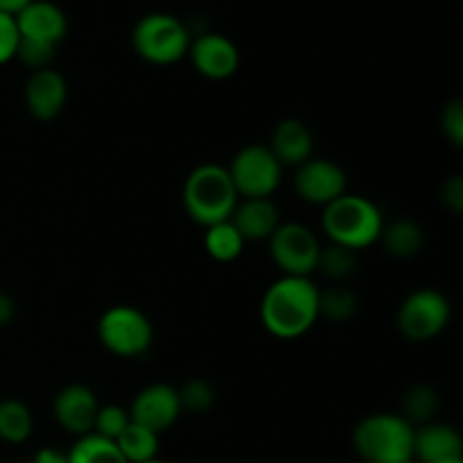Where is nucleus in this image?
<instances>
[{
  "label": "nucleus",
  "mask_w": 463,
  "mask_h": 463,
  "mask_svg": "<svg viewBox=\"0 0 463 463\" xmlns=\"http://www.w3.org/2000/svg\"><path fill=\"white\" fill-rule=\"evenodd\" d=\"M127 410H129L131 423L143 425L156 434L170 430L184 414L176 387L167 383H154L143 387Z\"/></svg>",
  "instance_id": "obj_11"
},
{
  "label": "nucleus",
  "mask_w": 463,
  "mask_h": 463,
  "mask_svg": "<svg viewBox=\"0 0 463 463\" xmlns=\"http://www.w3.org/2000/svg\"><path fill=\"white\" fill-rule=\"evenodd\" d=\"M441 129L443 136L450 140L455 147H461L463 145V99H452V102L446 104L441 113Z\"/></svg>",
  "instance_id": "obj_30"
},
{
  "label": "nucleus",
  "mask_w": 463,
  "mask_h": 463,
  "mask_svg": "<svg viewBox=\"0 0 463 463\" xmlns=\"http://www.w3.org/2000/svg\"><path fill=\"white\" fill-rule=\"evenodd\" d=\"M378 242L384 244L389 256L398 258V260H410V258L419 256L423 249L425 231L414 220H396L392 224L384 222Z\"/></svg>",
  "instance_id": "obj_19"
},
{
  "label": "nucleus",
  "mask_w": 463,
  "mask_h": 463,
  "mask_svg": "<svg viewBox=\"0 0 463 463\" xmlns=\"http://www.w3.org/2000/svg\"><path fill=\"white\" fill-rule=\"evenodd\" d=\"M147 463H165V461H161V459H154V461H147Z\"/></svg>",
  "instance_id": "obj_37"
},
{
  "label": "nucleus",
  "mask_w": 463,
  "mask_h": 463,
  "mask_svg": "<svg viewBox=\"0 0 463 463\" xmlns=\"http://www.w3.org/2000/svg\"><path fill=\"white\" fill-rule=\"evenodd\" d=\"M131 423V416L127 407L120 405H99L98 414H95L93 423V434H99V437L109 439V441H118L122 432L127 430V425Z\"/></svg>",
  "instance_id": "obj_28"
},
{
  "label": "nucleus",
  "mask_w": 463,
  "mask_h": 463,
  "mask_svg": "<svg viewBox=\"0 0 463 463\" xmlns=\"http://www.w3.org/2000/svg\"><path fill=\"white\" fill-rule=\"evenodd\" d=\"M414 425L401 414H369L353 430V448L366 463H401L411 459Z\"/></svg>",
  "instance_id": "obj_4"
},
{
  "label": "nucleus",
  "mask_w": 463,
  "mask_h": 463,
  "mask_svg": "<svg viewBox=\"0 0 463 463\" xmlns=\"http://www.w3.org/2000/svg\"><path fill=\"white\" fill-rule=\"evenodd\" d=\"M30 463H68V452L59 450V448H41Z\"/></svg>",
  "instance_id": "obj_33"
},
{
  "label": "nucleus",
  "mask_w": 463,
  "mask_h": 463,
  "mask_svg": "<svg viewBox=\"0 0 463 463\" xmlns=\"http://www.w3.org/2000/svg\"><path fill=\"white\" fill-rule=\"evenodd\" d=\"M269 256L283 276L310 279L321 256L319 238L298 222H280L269 240Z\"/></svg>",
  "instance_id": "obj_9"
},
{
  "label": "nucleus",
  "mask_w": 463,
  "mask_h": 463,
  "mask_svg": "<svg viewBox=\"0 0 463 463\" xmlns=\"http://www.w3.org/2000/svg\"><path fill=\"white\" fill-rule=\"evenodd\" d=\"M441 202L446 203L448 211H452L455 215L463 213V176L455 175L443 184L441 188Z\"/></svg>",
  "instance_id": "obj_32"
},
{
  "label": "nucleus",
  "mask_w": 463,
  "mask_h": 463,
  "mask_svg": "<svg viewBox=\"0 0 463 463\" xmlns=\"http://www.w3.org/2000/svg\"><path fill=\"white\" fill-rule=\"evenodd\" d=\"M176 393H179L181 411H193V414H203L213 407L215 402V389L208 380L203 378H193L185 384L176 387Z\"/></svg>",
  "instance_id": "obj_27"
},
{
  "label": "nucleus",
  "mask_w": 463,
  "mask_h": 463,
  "mask_svg": "<svg viewBox=\"0 0 463 463\" xmlns=\"http://www.w3.org/2000/svg\"><path fill=\"white\" fill-rule=\"evenodd\" d=\"M184 211L194 224L213 226L217 222L229 220L235 203L240 202L235 185L231 181L226 165L220 163H203L197 165L184 181L181 190Z\"/></svg>",
  "instance_id": "obj_2"
},
{
  "label": "nucleus",
  "mask_w": 463,
  "mask_h": 463,
  "mask_svg": "<svg viewBox=\"0 0 463 463\" xmlns=\"http://www.w3.org/2000/svg\"><path fill=\"white\" fill-rule=\"evenodd\" d=\"M319 321V288L312 279L280 276L265 289L260 324L271 337L298 339Z\"/></svg>",
  "instance_id": "obj_1"
},
{
  "label": "nucleus",
  "mask_w": 463,
  "mask_h": 463,
  "mask_svg": "<svg viewBox=\"0 0 463 463\" xmlns=\"http://www.w3.org/2000/svg\"><path fill=\"white\" fill-rule=\"evenodd\" d=\"M14 317H16V303H14L9 294L0 292V328L12 324Z\"/></svg>",
  "instance_id": "obj_34"
},
{
  "label": "nucleus",
  "mask_w": 463,
  "mask_h": 463,
  "mask_svg": "<svg viewBox=\"0 0 463 463\" xmlns=\"http://www.w3.org/2000/svg\"><path fill=\"white\" fill-rule=\"evenodd\" d=\"M190 41L193 36L184 21L165 12L147 14L136 23L131 32L134 52L154 66H170L188 57Z\"/></svg>",
  "instance_id": "obj_5"
},
{
  "label": "nucleus",
  "mask_w": 463,
  "mask_h": 463,
  "mask_svg": "<svg viewBox=\"0 0 463 463\" xmlns=\"http://www.w3.org/2000/svg\"><path fill=\"white\" fill-rule=\"evenodd\" d=\"M229 176L240 199H271L283 179V165L267 145H244L229 163Z\"/></svg>",
  "instance_id": "obj_8"
},
{
  "label": "nucleus",
  "mask_w": 463,
  "mask_h": 463,
  "mask_svg": "<svg viewBox=\"0 0 463 463\" xmlns=\"http://www.w3.org/2000/svg\"><path fill=\"white\" fill-rule=\"evenodd\" d=\"M383 226L384 217L378 203L353 193H344L335 199L321 215V229L328 235L330 244H339L355 253L378 242Z\"/></svg>",
  "instance_id": "obj_3"
},
{
  "label": "nucleus",
  "mask_w": 463,
  "mask_h": 463,
  "mask_svg": "<svg viewBox=\"0 0 463 463\" xmlns=\"http://www.w3.org/2000/svg\"><path fill=\"white\" fill-rule=\"evenodd\" d=\"M441 463H463V459H455V461H441Z\"/></svg>",
  "instance_id": "obj_36"
},
{
  "label": "nucleus",
  "mask_w": 463,
  "mask_h": 463,
  "mask_svg": "<svg viewBox=\"0 0 463 463\" xmlns=\"http://www.w3.org/2000/svg\"><path fill=\"white\" fill-rule=\"evenodd\" d=\"M23 99L25 107L36 120L52 122L54 118L61 116L63 107L68 102V81L54 68H43L34 71L25 81L23 89Z\"/></svg>",
  "instance_id": "obj_13"
},
{
  "label": "nucleus",
  "mask_w": 463,
  "mask_h": 463,
  "mask_svg": "<svg viewBox=\"0 0 463 463\" xmlns=\"http://www.w3.org/2000/svg\"><path fill=\"white\" fill-rule=\"evenodd\" d=\"M18 39L21 36H18V27L14 16L0 14V66H5V63L16 57Z\"/></svg>",
  "instance_id": "obj_31"
},
{
  "label": "nucleus",
  "mask_w": 463,
  "mask_h": 463,
  "mask_svg": "<svg viewBox=\"0 0 463 463\" xmlns=\"http://www.w3.org/2000/svg\"><path fill=\"white\" fill-rule=\"evenodd\" d=\"M401 463H414V461H411V459H410V461H401Z\"/></svg>",
  "instance_id": "obj_38"
},
{
  "label": "nucleus",
  "mask_w": 463,
  "mask_h": 463,
  "mask_svg": "<svg viewBox=\"0 0 463 463\" xmlns=\"http://www.w3.org/2000/svg\"><path fill=\"white\" fill-rule=\"evenodd\" d=\"M247 242L238 233L231 220L217 222V224L203 229V249L208 256L217 262H233L242 256Z\"/></svg>",
  "instance_id": "obj_20"
},
{
  "label": "nucleus",
  "mask_w": 463,
  "mask_h": 463,
  "mask_svg": "<svg viewBox=\"0 0 463 463\" xmlns=\"http://www.w3.org/2000/svg\"><path fill=\"white\" fill-rule=\"evenodd\" d=\"M269 152L283 167H298L315 156V136L298 118H285L271 131Z\"/></svg>",
  "instance_id": "obj_18"
},
{
  "label": "nucleus",
  "mask_w": 463,
  "mask_h": 463,
  "mask_svg": "<svg viewBox=\"0 0 463 463\" xmlns=\"http://www.w3.org/2000/svg\"><path fill=\"white\" fill-rule=\"evenodd\" d=\"M188 57L194 71L202 77L213 81L229 80L240 68V50L229 36L206 32L190 41Z\"/></svg>",
  "instance_id": "obj_12"
},
{
  "label": "nucleus",
  "mask_w": 463,
  "mask_h": 463,
  "mask_svg": "<svg viewBox=\"0 0 463 463\" xmlns=\"http://www.w3.org/2000/svg\"><path fill=\"white\" fill-rule=\"evenodd\" d=\"M54 52H57V45L43 43V41H30V39H18L16 57L21 63H25L27 68L34 71H43V68H50L52 63Z\"/></svg>",
  "instance_id": "obj_29"
},
{
  "label": "nucleus",
  "mask_w": 463,
  "mask_h": 463,
  "mask_svg": "<svg viewBox=\"0 0 463 463\" xmlns=\"http://www.w3.org/2000/svg\"><path fill=\"white\" fill-rule=\"evenodd\" d=\"M294 170L292 185L301 202L326 208L346 193V172L330 158L312 156Z\"/></svg>",
  "instance_id": "obj_10"
},
{
  "label": "nucleus",
  "mask_w": 463,
  "mask_h": 463,
  "mask_svg": "<svg viewBox=\"0 0 463 463\" xmlns=\"http://www.w3.org/2000/svg\"><path fill=\"white\" fill-rule=\"evenodd\" d=\"M357 306H360L357 294L344 285L337 283L328 289H319V317L344 324L355 317Z\"/></svg>",
  "instance_id": "obj_25"
},
{
  "label": "nucleus",
  "mask_w": 463,
  "mask_h": 463,
  "mask_svg": "<svg viewBox=\"0 0 463 463\" xmlns=\"http://www.w3.org/2000/svg\"><path fill=\"white\" fill-rule=\"evenodd\" d=\"M158 437L161 434L152 432V430L143 428V425L129 423L125 432L118 437L116 446L127 463H147L158 459V448H161Z\"/></svg>",
  "instance_id": "obj_22"
},
{
  "label": "nucleus",
  "mask_w": 463,
  "mask_h": 463,
  "mask_svg": "<svg viewBox=\"0 0 463 463\" xmlns=\"http://www.w3.org/2000/svg\"><path fill=\"white\" fill-rule=\"evenodd\" d=\"M455 459H463V439L459 430L448 423H437V420L414 428L411 461L441 463Z\"/></svg>",
  "instance_id": "obj_16"
},
{
  "label": "nucleus",
  "mask_w": 463,
  "mask_h": 463,
  "mask_svg": "<svg viewBox=\"0 0 463 463\" xmlns=\"http://www.w3.org/2000/svg\"><path fill=\"white\" fill-rule=\"evenodd\" d=\"M14 21H16L21 39L59 45L68 32L66 14L50 0H32L14 16Z\"/></svg>",
  "instance_id": "obj_15"
},
{
  "label": "nucleus",
  "mask_w": 463,
  "mask_h": 463,
  "mask_svg": "<svg viewBox=\"0 0 463 463\" xmlns=\"http://www.w3.org/2000/svg\"><path fill=\"white\" fill-rule=\"evenodd\" d=\"M317 269H319L326 279L335 280V283H344V280H348L357 271V253L346 247H339V244L321 247Z\"/></svg>",
  "instance_id": "obj_26"
},
{
  "label": "nucleus",
  "mask_w": 463,
  "mask_h": 463,
  "mask_svg": "<svg viewBox=\"0 0 463 463\" xmlns=\"http://www.w3.org/2000/svg\"><path fill=\"white\" fill-rule=\"evenodd\" d=\"M68 452V463H127L116 441L99 437V434H84L77 437Z\"/></svg>",
  "instance_id": "obj_23"
},
{
  "label": "nucleus",
  "mask_w": 463,
  "mask_h": 463,
  "mask_svg": "<svg viewBox=\"0 0 463 463\" xmlns=\"http://www.w3.org/2000/svg\"><path fill=\"white\" fill-rule=\"evenodd\" d=\"M32 430H34V416L25 402L16 398L0 401V441L18 446L32 437Z\"/></svg>",
  "instance_id": "obj_21"
},
{
  "label": "nucleus",
  "mask_w": 463,
  "mask_h": 463,
  "mask_svg": "<svg viewBox=\"0 0 463 463\" xmlns=\"http://www.w3.org/2000/svg\"><path fill=\"white\" fill-rule=\"evenodd\" d=\"M30 3H32V0H0V14H9V16H16V14Z\"/></svg>",
  "instance_id": "obj_35"
},
{
  "label": "nucleus",
  "mask_w": 463,
  "mask_h": 463,
  "mask_svg": "<svg viewBox=\"0 0 463 463\" xmlns=\"http://www.w3.org/2000/svg\"><path fill=\"white\" fill-rule=\"evenodd\" d=\"M452 319V306L448 297L439 289L423 288L405 297L398 307V333L407 342H432L448 328Z\"/></svg>",
  "instance_id": "obj_7"
},
{
  "label": "nucleus",
  "mask_w": 463,
  "mask_h": 463,
  "mask_svg": "<svg viewBox=\"0 0 463 463\" xmlns=\"http://www.w3.org/2000/svg\"><path fill=\"white\" fill-rule=\"evenodd\" d=\"M439 411V393L430 384H414L407 389L402 396V411L401 416L410 425L419 428V425L430 423L434 420Z\"/></svg>",
  "instance_id": "obj_24"
},
{
  "label": "nucleus",
  "mask_w": 463,
  "mask_h": 463,
  "mask_svg": "<svg viewBox=\"0 0 463 463\" xmlns=\"http://www.w3.org/2000/svg\"><path fill=\"white\" fill-rule=\"evenodd\" d=\"M98 342L116 357H140L154 342V326L138 307L111 306L98 319Z\"/></svg>",
  "instance_id": "obj_6"
},
{
  "label": "nucleus",
  "mask_w": 463,
  "mask_h": 463,
  "mask_svg": "<svg viewBox=\"0 0 463 463\" xmlns=\"http://www.w3.org/2000/svg\"><path fill=\"white\" fill-rule=\"evenodd\" d=\"M229 220L244 242H267L283 222L271 199H240Z\"/></svg>",
  "instance_id": "obj_17"
},
{
  "label": "nucleus",
  "mask_w": 463,
  "mask_h": 463,
  "mask_svg": "<svg viewBox=\"0 0 463 463\" xmlns=\"http://www.w3.org/2000/svg\"><path fill=\"white\" fill-rule=\"evenodd\" d=\"M99 410V401L95 392L86 384H66L54 396L52 411L59 428L71 432L72 437H84L93 432L95 414Z\"/></svg>",
  "instance_id": "obj_14"
}]
</instances>
